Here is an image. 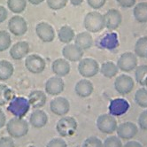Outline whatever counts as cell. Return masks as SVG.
Returning a JSON list of instances; mask_svg holds the SVG:
<instances>
[{"mask_svg":"<svg viewBox=\"0 0 147 147\" xmlns=\"http://www.w3.org/2000/svg\"><path fill=\"white\" fill-rule=\"evenodd\" d=\"M6 130L13 138H20L28 132L29 126L26 120L22 117H13L6 122Z\"/></svg>","mask_w":147,"mask_h":147,"instance_id":"6da1fadb","label":"cell"},{"mask_svg":"<svg viewBox=\"0 0 147 147\" xmlns=\"http://www.w3.org/2000/svg\"><path fill=\"white\" fill-rule=\"evenodd\" d=\"M83 25H84V28L88 32L99 33L100 31L106 28L104 15L96 11L90 12L84 17Z\"/></svg>","mask_w":147,"mask_h":147,"instance_id":"7a4b0ae2","label":"cell"},{"mask_svg":"<svg viewBox=\"0 0 147 147\" xmlns=\"http://www.w3.org/2000/svg\"><path fill=\"white\" fill-rule=\"evenodd\" d=\"M78 127L77 121L71 116H63L56 125V130L61 138H68L76 133Z\"/></svg>","mask_w":147,"mask_h":147,"instance_id":"3957f363","label":"cell"},{"mask_svg":"<svg viewBox=\"0 0 147 147\" xmlns=\"http://www.w3.org/2000/svg\"><path fill=\"white\" fill-rule=\"evenodd\" d=\"M100 70V66L96 59L92 58L82 59L78 64V72L84 78H90L97 76Z\"/></svg>","mask_w":147,"mask_h":147,"instance_id":"277c9868","label":"cell"},{"mask_svg":"<svg viewBox=\"0 0 147 147\" xmlns=\"http://www.w3.org/2000/svg\"><path fill=\"white\" fill-rule=\"evenodd\" d=\"M96 124L99 131L107 135L115 132L118 127V122L116 121V118L110 113L100 114L97 119Z\"/></svg>","mask_w":147,"mask_h":147,"instance_id":"5b68a950","label":"cell"},{"mask_svg":"<svg viewBox=\"0 0 147 147\" xmlns=\"http://www.w3.org/2000/svg\"><path fill=\"white\" fill-rule=\"evenodd\" d=\"M25 67L28 72L34 75L43 73L46 67V62L43 57L37 54H30L25 59Z\"/></svg>","mask_w":147,"mask_h":147,"instance_id":"8992f818","label":"cell"},{"mask_svg":"<svg viewBox=\"0 0 147 147\" xmlns=\"http://www.w3.org/2000/svg\"><path fill=\"white\" fill-rule=\"evenodd\" d=\"M138 57L135 53L130 51H126L122 53L117 61V67L119 70L129 73L133 71L138 67Z\"/></svg>","mask_w":147,"mask_h":147,"instance_id":"52a82bcc","label":"cell"},{"mask_svg":"<svg viewBox=\"0 0 147 147\" xmlns=\"http://www.w3.org/2000/svg\"><path fill=\"white\" fill-rule=\"evenodd\" d=\"M114 89L121 95H127L130 93L135 86L132 77L128 75H121L116 77L114 81Z\"/></svg>","mask_w":147,"mask_h":147,"instance_id":"ba28073f","label":"cell"},{"mask_svg":"<svg viewBox=\"0 0 147 147\" xmlns=\"http://www.w3.org/2000/svg\"><path fill=\"white\" fill-rule=\"evenodd\" d=\"M117 136L123 140H131L138 133V127L132 121H126L118 125L116 129Z\"/></svg>","mask_w":147,"mask_h":147,"instance_id":"9c48e42d","label":"cell"},{"mask_svg":"<svg viewBox=\"0 0 147 147\" xmlns=\"http://www.w3.org/2000/svg\"><path fill=\"white\" fill-rule=\"evenodd\" d=\"M30 108L28 100L24 98H13L8 107V111L11 112L16 117H23Z\"/></svg>","mask_w":147,"mask_h":147,"instance_id":"30bf717a","label":"cell"},{"mask_svg":"<svg viewBox=\"0 0 147 147\" xmlns=\"http://www.w3.org/2000/svg\"><path fill=\"white\" fill-rule=\"evenodd\" d=\"M8 30L10 31V33H12L13 35L16 36H20L26 34L28 30V25L26 20L19 15L13 16L8 22Z\"/></svg>","mask_w":147,"mask_h":147,"instance_id":"8fae6325","label":"cell"},{"mask_svg":"<svg viewBox=\"0 0 147 147\" xmlns=\"http://www.w3.org/2000/svg\"><path fill=\"white\" fill-rule=\"evenodd\" d=\"M50 109L58 116H65L70 110L69 101L64 97H56L50 103Z\"/></svg>","mask_w":147,"mask_h":147,"instance_id":"7c38bea8","label":"cell"},{"mask_svg":"<svg viewBox=\"0 0 147 147\" xmlns=\"http://www.w3.org/2000/svg\"><path fill=\"white\" fill-rule=\"evenodd\" d=\"M36 33L38 38L45 42V43H51L55 38V30L51 24L42 22L36 26Z\"/></svg>","mask_w":147,"mask_h":147,"instance_id":"4fadbf2b","label":"cell"},{"mask_svg":"<svg viewBox=\"0 0 147 147\" xmlns=\"http://www.w3.org/2000/svg\"><path fill=\"white\" fill-rule=\"evenodd\" d=\"M45 93L50 96L56 97L61 94L65 89V82L61 77L53 76L49 78L45 82Z\"/></svg>","mask_w":147,"mask_h":147,"instance_id":"5bb4252c","label":"cell"},{"mask_svg":"<svg viewBox=\"0 0 147 147\" xmlns=\"http://www.w3.org/2000/svg\"><path fill=\"white\" fill-rule=\"evenodd\" d=\"M104 18H105V23H106V28L108 30L117 29L122 22V15L121 12L114 8L109 9L104 14Z\"/></svg>","mask_w":147,"mask_h":147,"instance_id":"9a60e30c","label":"cell"},{"mask_svg":"<svg viewBox=\"0 0 147 147\" xmlns=\"http://www.w3.org/2000/svg\"><path fill=\"white\" fill-rule=\"evenodd\" d=\"M62 55L67 61L79 62L82 59L83 51L76 44H68L63 47Z\"/></svg>","mask_w":147,"mask_h":147,"instance_id":"2e32d148","label":"cell"},{"mask_svg":"<svg viewBox=\"0 0 147 147\" xmlns=\"http://www.w3.org/2000/svg\"><path fill=\"white\" fill-rule=\"evenodd\" d=\"M29 52V44L26 41H20L16 44L12 45L10 49V56L14 60H20L26 56H28Z\"/></svg>","mask_w":147,"mask_h":147,"instance_id":"e0dca14e","label":"cell"},{"mask_svg":"<svg viewBox=\"0 0 147 147\" xmlns=\"http://www.w3.org/2000/svg\"><path fill=\"white\" fill-rule=\"evenodd\" d=\"M129 108V102L123 98H115L109 105V113L113 116H121L128 112Z\"/></svg>","mask_w":147,"mask_h":147,"instance_id":"ac0fdd59","label":"cell"},{"mask_svg":"<svg viewBox=\"0 0 147 147\" xmlns=\"http://www.w3.org/2000/svg\"><path fill=\"white\" fill-rule=\"evenodd\" d=\"M48 122V115L42 109H35L29 116V123L36 129H42Z\"/></svg>","mask_w":147,"mask_h":147,"instance_id":"d6986e66","label":"cell"},{"mask_svg":"<svg viewBox=\"0 0 147 147\" xmlns=\"http://www.w3.org/2000/svg\"><path fill=\"white\" fill-rule=\"evenodd\" d=\"M30 107L34 109H40L45 106L47 97L43 90H33L29 93L28 98Z\"/></svg>","mask_w":147,"mask_h":147,"instance_id":"ffe728a7","label":"cell"},{"mask_svg":"<svg viewBox=\"0 0 147 147\" xmlns=\"http://www.w3.org/2000/svg\"><path fill=\"white\" fill-rule=\"evenodd\" d=\"M70 64L65 59H57L53 61L51 66V70L56 76L64 77L67 76L70 72Z\"/></svg>","mask_w":147,"mask_h":147,"instance_id":"44dd1931","label":"cell"},{"mask_svg":"<svg viewBox=\"0 0 147 147\" xmlns=\"http://www.w3.org/2000/svg\"><path fill=\"white\" fill-rule=\"evenodd\" d=\"M94 90V86L92 82L88 79H82L76 84L75 92L80 98L90 97Z\"/></svg>","mask_w":147,"mask_h":147,"instance_id":"7402d4cb","label":"cell"},{"mask_svg":"<svg viewBox=\"0 0 147 147\" xmlns=\"http://www.w3.org/2000/svg\"><path fill=\"white\" fill-rule=\"evenodd\" d=\"M75 44L80 47L82 51L89 50L93 45V38L88 31L81 32L77 34L75 37Z\"/></svg>","mask_w":147,"mask_h":147,"instance_id":"603a6c76","label":"cell"},{"mask_svg":"<svg viewBox=\"0 0 147 147\" xmlns=\"http://www.w3.org/2000/svg\"><path fill=\"white\" fill-rule=\"evenodd\" d=\"M135 20L139 23L147 22V2H140L135 5L133 10Z\"/></svg>","mask_w":147,"mask_h":147,"instance_id":"cb8c5ba5","label":"cell"},{"mask_svg":"<svg viewBox=\"0 0 147 147\" xmlns=\"http://www.w3.org/2000/svg\"><path fill=\"white\" fill-rule=\"evenodd\" d=\"M58 37L61 43L68 45L73 40H75L76 34L74 29L70 26L65 25V26H62L59 28L58 32Z\"/></svg>","mask_w":147,"mask_h":147,"instance_id":"d4e9b609","label":"cell"},{"mask_svg":"<svg viewBox=\"0 0 147 147\" xmlns=\"http://www.w3.org/2000/svg\"><path fill=\"white\" fill-rule=\"evenodd\" d=\"M100 73L102 76L107 78H113L117 76L119 72V68L116 64H114L112 61L104 62L100 67Z\"/></svg>","mask_w":147,"mask_h":147,"instance_id":"484cf974","label":"cell"},{"mask_svg":"<svg viewBox=\"0 0 147 147\" xmlns=\"http://www.w3.org/2000/svg\"><path fill=\"white\" fill-rule=\"evenodd\" d=\"M13 65L10 61L0 60V81H6L13 75Z\"/></svg>","mask_w":147,"mask_h":147,"instance_id":"4316f807","label":"cell"},{"mask_svg":"<svg viewBox=\"0 0 147 147\" xmlns=\"http://www.w3.org/2000/svg\"><path fill=\"white\" fill-rule=\"evenodd\" d=\"M135 54L139 58H147V36L138 39L135 45Z\"/></svg>","mask_w":147,"mask_h":147,"instance_id":"83f0119b","label":"cell"},{"mask_svg":"<svg viewBox=\"0 0 147 147\" xmlns=\"http://www.w3.org/2000/svg\"><path fill=\"white\" fill-rule=\"evenodd\" d=\"M8 9L13 13H22L27 7V0H7Z\"/></svg>","mask_w":147,"mask_h":147,"instance_id":"f1b7e54d","label":"cell"},{"mask_svg":"<svg viewBox=\"0 0 147 147\" xmlns=\"http://www.w3.org/2000/svg\"><path fill=\"white\" fill-rule=\"evenodd\" d=\"M135 77L139 84L147 86V65L136 67L135 71Z\"/></svg>","mask_w":147,"mask_h":147,"instance_id":"f546056e","label":"cell"},{"mask_svg":"<svg viewBox=\"0 0 147 147\" xmlns=\"http://www.w3.org/2000/svg\"><path fill=\"white\" fill-rule=\"evenodd\" d=\"M135 102L142 108H147V88H140L135 93Z\"/></svg>","mask_w":147,"mask_h":147,"instance_id":"4dcf8cb0","label":"cell"},{"mask_svg":"<svg viewBox=\"0 0 147 147\" xmlns=\"http://www.w3.org/2000/svg\"><path fill=\"white\" fill-rule=\"evenodd\" d=\"M12 45L10 33L5 30H0V51L8 50Z\"/></svg>","mask_w":147,"mask_h":147,"instance_id":"1f68e13d","label":"cell"},{"mask_svg":"<svg viewBox=\"0 0 147 147\" xmlns=\"http://www.w3.org/2000/svg\"><path fill=\"white\" fill-rule=\"evenodd\" d=\"M12 90L5 84L0 83V107H3L11 99Z\"/></svg>","mask_w":147,"mask_h":147,"instance_id":"d6a6232c","label":"cell"},{"mask_svg":"<svg viewBox=\"0 0 147 147\" xmlns=\"http://www.w3.org/2000/svg\"><path fill=\"white\" fill-rule=\"evenodd\" d=\"M104 147H122L121 139L116 136H110L105 139L103 143Z\"/></svg>","mask_w":147,"mask_h":147,"instance_id":"836d02e7","label":"cell"},{"mask_svg":"<svg viewBox=\"0 0 147 147\" xmlns=\"http://www.w3.org/2000/svg\"><path fill=\"white\" fill-rule=\"evenodd\" d=\"M82 147H104V146L102 141L98 138L91 136L84 140Z\"/></svg>","mask_w":147,"mask_h":147,"instance_id":"e575fe53","label":"cell"},{"mask_svg":"<svg viewBox=\"0 0 147 147\" xmlns=\"http://www.w3.org/2000/svg\"><path fill=\"white\" fill-rule=\"evenodd\" d=\"M47 5L50 9L53 11H58L66 7L68 0H46Z\"/></svg>","mask_w":147,"mask_h":147,"instance_id":"d590c367","label":"cell"},{"mask_svg":"<svg viewBox=\"0 0 147 147\" xmlns=\"http://www.w3.org/2000/svg\"><path fill=\"white\" fill-rule=\"evenodd\" d=\"M46 147H67V142L61 138H52L48 142Z\"/></svg>","mask_w":147,"mask_h":147,"instance_id":"8d00e7d4","label":"cell"},{"mask_svg":"<svg viewBox=\"0 0 147 147\" xmlns=\"http://www.w3.org/2000/svg\"><path fill=\"white\" fill-rule=\"evenodd\" d=\"M138 123L139 128L142 130L147 131V109L144 110V111H143L140 113L139 117H138Z\"/></svg>","mask_w":147,"mask_h":147,"instance_id":"74e56055","label":"cell"},{"mask_svg":"<svg viewBox=\"0 0 147 147\" xmlns=\"http://www.w3.org/2000/svg\"><path fill=\"white\" fill-rule=\"evenodd\" d=\"M15 144L12 136H2L0 138V147H14Z\"/></svg>","mask_w":147,"mask_h":147,"instance_id":"f35d334b","label":"cell"},{"mask_svg":"<svg viewBox=\"0 0 147 147\" xmlns=\"http://www.w3.org/2000/svg\"><path fill=\"white\" fill-rule=\"evenodd\" d=\"M107 0H87V4L94 10L101 9L105 4H106Z\"/></svg>","mask_w":147,"mask_h":147,"instance_id":"ab89813d","label":"cell"},{"mask_svg":"<svg viewBox=\"0 0 147 147\" xmlns=\"http://www.w3.org/2000/svg\"><path fill=\"white\" fill-rule=\"evenodd\" d=\"M118 5L122 8H130L136 3V0H116Z\"/></svg>","mask_w":147,"mask_h":147,"instance_id":"60d3db41","label":"cell"},{"mask_svg":"<svg viewBox=\"0 0 147 147\" xmlns=\"http://www.w3.org/2000/svg\"><path fill=\"white\" fill-rule=\"evenodd\" d=\"M7 16H8V12L6 8L4 7L3 5H0V23L4 22L7 19Z\"/></svg>","mask_w":147,"mask_h":147,"instance_id":"b9f144b4","label":"cell"},{"mask_svg":"<svg viewBox=\"0 0 147 147\" xmlns=\"http://www.w3.org/2000/svg\"><path fill=\"white\" fill-rule=\"evenodd\" d=\"M5 125H6V116L3 110L0 108V129H2Z\"/></svg>","mask_w":147,"mask_h":147,"instance_id":"7bdbcfd3","label":"cell"},{"mask_svg":"<svg viewBox=\"0 0 147 147\" xmlns=\"http://www.w3.org/2000/svg\"><path fill=\"white\" fill-rule=\"evenodd\" d=\"M122 147H143V145L139 142H138V141L130 140V141L126 143L125 144H123Z\"/></svg>","mask_w":147,"mask_h":147,"instance_id":"ee69618b","label":"cell"},{"mask_svg":"<svg viewBox=\"0 0 147 147\" xmlns=\"http://www.w3.org/2000/svg\"><path fill=\"white\" fill-rule=\"evenodd\" d=\"M69 1H70L71 5L74 6H80L82 4L83 0H69Z\"/></svg>","mask_w":147,"mask_h":147,"instance_id":"f6af8a7d","label":"cell"},{"mask_svg":"<svg viewBox=\"0 0 147 147\" xmlns=\"http://www.w3.org/2000/svg\"><path fill=\"white\" fill-rule=\"evenodd\" d=\"M28 1L31 4V5H38L40 4H42L45 0H28Z\"/></svg>","mask_w":147,"mask_h":147,"instance_id":"bcb514c9","label":"cell"}]
</instances>
